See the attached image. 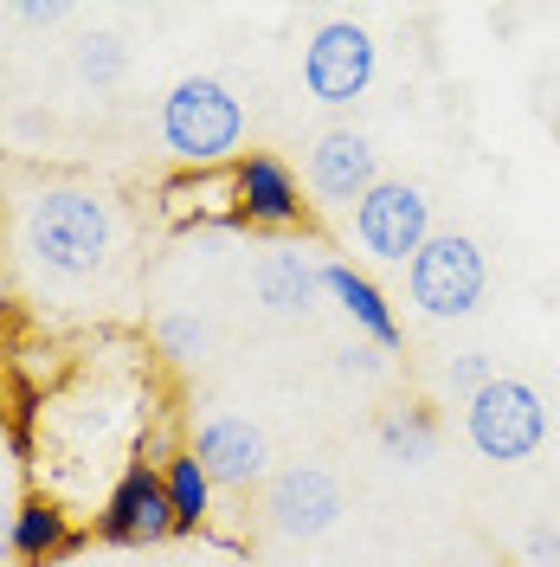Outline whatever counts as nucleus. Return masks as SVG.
<instances>
[{
  "mask_svg": "<svg viewBox=\"0 0 560 567\" xmlns=\"http://www.w3.org/2000/svg\"><path fill=\"white\" fill-rule=\"evenodd\" d=\"M20 233H27L33 265L59 271V278H91V271H104L110 246H116V213L91 187H45V194H33Z\"/></svg>",
  "mask_w": 560,
  "mask_h": 567,
  "instance_id": "f257e3e1",
  "label": "nucleus"
},
{
  "mask_svg": "<svg viewBox=\"0 0 560 567\" xmlns=\"http://www.w3.org/2000/svg\"><path fill=\"white\" fill-rule=\"evenodd\" d=\"M162 142L187 168L232 162L239 142H246V110H239V97L219 78H180L175 91L162 97Z\"/></svg>",
  "mask_w": 560,
  "mask_h": 567,
  "instance_id": "f03ea898",
  "label": "nucleus"
},
{
  "mask_svg": "<svg viewBox=\"0 0 560 567\" xmlns=\"http://www.w3.org/2000/svg\"><path fill=\"white\" fill-rule=\"evenodd\" d=\"M464 432H470V445L490 464H522L548 439V406H541V393L528 381L496 374L477 400H464Z\"/></svg>",
  "mask_w": 560,
  "mask_h": 567,
  "instance_id": "7ed1b4c3",
  "label": "nucleus"
},
{
  "mask_svg": "<svg viewBox=\"0 0 560 567\" xmlns=\"http://www.w3.org/2000/svg\"><path fill=\"white\" fill-rule=\"evenodd\" d=\"M484 284H490V265H484L477 239H464V233H432V239L419 246V258L406 265L413 303H419L425 317H438V322L470 317V310L484 303Z\"/></svg>",
  "mask_w": 560,
  "mask_h": 567,
  "instance_id": "20e7f679",
  "label": "nucleus"
},
{
  "mask_svg": "<svg viewBox=\"0 0 560 567\" xmlns=\"http://www.w3.org/2000/svg\"><path fill=\"white\" fill-rule=\"evenodd\" d=\"M374 65H381V45H374L367 27H354V20H329V27H315L310 45H303V84H310L315 104H329V110L367 97Z\"/></svg>",
  "mask_w": 560,
  "mask_h": 567,
  "instance_id": "39448f33",
  "label": "nucleus"
},
{
  "mask_svg": "<svg viewBox=\"0 0 560 567\" xmlns=\"http://www.w3.org/2000/svg\"><path fill=\"white\" fill-rule=\"evenodd\" d=\"M425 239H432V200L413 181H381L354 207V246L381 265H413Z\"/></svg>",
  "mask_w": 560,
  "mask_h": 567,
  "instance_id": "423d86ee",
  "label": "nucleus"
},
{
  "mask_svg": "<svg viewBox=\"0 0 560 567\" xmlns=\"http://www.w3.org/2000/svg\"><path fill=\"white\" fill-rule=\"evenodd\" d=\"M97 535L116 542V548H148V542H168L175 535V509H168V484L155 464H129L104 496V516H97Z\"/></svg>",
  "mask_w": 560,
  "mask_h": 567,
  "instance_id": "0eeeda50",
  "label": "nucleus"
},
{
  "mask_svg": "<svg viewBox=\"0 0 560 567\" xmlns=\"http://www.w3.org/2000/svg\"><path fill=\"white\" fill-rule=\"evenodd\" d=\"M187 452L200 458V471L212 477V491H251V484L271 471L265 432H258L251 420H239V413H212V420H200V432H194Z\"/></svg>",
  "mask_w": 560,
  "mask_h": 567,
  "instance_id": "6e6552de",
  "label": "nucleus"
},
{
  "mask_svg": "<svg viewBox=\"0 0 560 567\" xmlns=\"http://www.w3.org/2000/svg\"><path fill=\"white\" fill-rule=\"evenodd\" d=\"M381 187V162H374V142L361 130H322L310 148V194L329 207H361L367 194Z\"/></svg>",
  "mask_w": 560,
  "mask_h": 567,
  "instance_id": "1a4fd4ad",
  "label": "nucleus"
},
{
  "mask_svg": "<svg viewBox=\"0 0 560 567\" xmlns=\"http://www.w3.org/2000/svg\"><path fill=\"white\" fill-rule=\"evenodd\" d=\"M265 509H271L278 535H290V542H310V535L335 529V516H342V484H335L322 464H290V471H278V477H271Z\"/></svg>",
  "mask_w": 560,
  "mask_h": 567,
  "instance_id": "9d476101",
  "label": "nucleus"
},
{
  "mask_svg": "<svg viewBox=\"0 0 560 567\" xmlns=\"http://www.w3.org/2000/svg\"><path fill=\"white\" fill-rule=\"evenodd\" d=\"M232 207L246 226H265V233H290L303 226V187L283 168L278 155H246L232 168Z\"/></svg>",
  "mask_w": 560,
  "mask_h": 567,
  "instance_id": "9b49d317",
  "label": "nucleus"
},
{
  "mask_svg": "<svg viewBox=\"0 0 560 567\" xmlns=\"http://www.w3.org/2000/svg\"><path fill=\"white\" fill-rule=\"evenodd\" d=\"M251 284H258V303L271 317H310L315 297H322V265L303 246H278V251L258 258Z\"/></svg>",
  "mask_w": 560,
  "mask_h": 567,
  "instance_id": "f8f14e48",
  "label": "nucleus"
},
{
  "mask_svg": "<svg viewBox=\"0 0 560 567\" xmlns=\"http://www.w3.org/2000/svg\"><path fill=\"white\" fill-rule=\"evenodd\" d=\"M322 290L349 310V322L374 349H400V322H393V310H386V297L374 278H361L354 265H322Z\"/></svg>",
  "mask_w": 560,
  "mask_h": 567,
  "instance_id": "ddd939ff",
  "label": "nucleus"
},
{
  "mask_svg": "<svg viewBox=\"0 0 560 567\" xmlns=\"http://www.w3.org/2000/svg\"><path fill=\"white\" fill-rule=\"evenodd\" d=\"M162 484H168V509H175V535H200L212 523V477L200 471L194 452H175L162 464Z\"/></svg>",
  "mask_w": 560,
  "mask_h": 567,
  "instance_id": "4468645a",
  "label": "nucleus"
},
{
  "mask_svg": "<svg viewBox=\"0 0 560 567\" xmlns=\"http://www.w3.org/2000/svg\"><path fill=\"white\" fill-rule=\"evenodd\" d=\"M71 542V523H65V509L59 503H45V496H27L20 509H13V555L33 567L45 561V555H59Z\"/></svg>",
  "mask_w": 560,
  "mask_h": 567,
  "instance_id": "2eb2a0df",
  "label": "nucleus"
},
{
  "mask_svg": "<svg viewBox=\"0 0 560 567\" xmlns=\"http://www.w3.org/2000/svg\"><path fill=\"white\" fill-rule=\"evenodd\" d=\"M432 445H438V432H432V413H419V406L386 413L381 420V452L393 464H425L432 458Z\"/></svg>",
  "mask_w": 560,
  "mask_h": 567,
  "instance_id": "dca6fc26",
  "label": "nucleus"
},
{
  "mask_svg": "<svg viewBox=\"0 0 560 567\" xmlns=\"http://www.w3.org/2000/svg\"><path fill=\"white\" fill-rule=\"evenodd\" d=\"M123 71H129V45H123L116 33L77 39V78H84V84L110 91V84H123Z\"/></svg>",
  "mask_w": 560,
  "mask_h": 567,
  "instance_id": "f3484780",
  "label": "nucleus"
},
{
  "mask_svg": "<svg viewBox=\"0 0 560 567\" xmlns=\"http://www.w3.org/2000/svg\"><path fill=\"white\" fill-rule=\"evenodd\" d=\"M496 381V368H490V354H477V349H464L445 361V388L457 393V400H477V393Z\"/></svg>",
  "mask_w": 560,
  "mask_h": 567,
  "instance_id": "a211bd4d",
  "label": "nucleus"
},
{
  "mask_svg": "<svg viewBox=\"0 0 560 567\" xmlns=\"http://www.w3.org/2000/svg\"><path fill=\"white\" fill-rule=\"evenodd\" d=\"M155 336H162V349L175 354V361H194V354L207 349V322H194V317H162V329H155Z\"/></svg>",
  "mask_w": 560,
  "mask_h": 567,
  "instance_id": "6ab92c4d",
  "label": "nucleus"
},
{
  "mask_svg": "<svg viewBox=\"0 0 560 567\" xmlns=\"http://www.w3.org/2000/svg\"><path fill=\"white\" fill-rule=\"evenodd\" d=\"M522 555L535 567H554L560 561V529H554V523H535V529L522 535Z\"/></svg>",
  "mask_w": 560,
  "mask_h": 567,
  "instance_id": "aec40b11",
  "label": "nucleus"
},
{
  "mask_svg": "<svg viewBox=\"0 0 560 567\" xmlns=\"http://www.w3.org/2000/svg\"><path fill=\"white\" fill-rule=\"evenodd\" d=\"M65 13H71L65 0H20V7H13V20H20V27H59Z\"/></svg>",
  "mask_w": 560,
  "mask_h": 567,
  "instance_id": "412c9836",
  "label": "nucleus"
},
{
  "mask_svg": "<svg viewBox=\"0 0 560 567\" xmlns=\"http://www.w3.org/2000/svg\"><path fill=\"white\" fill-rule=\"evenodd\" d=\"M386 349H374V342H349L342 349V374H381L386 361H381Z\"/></svg>",
  "mask_w": 560,
  "mask_h": 567,
  "instance_id": "4be33fe9",
  "label": "nucleus"
},
{
  "mask_svg": "<svg viewBox=\"0 0 560 567\" xmlns=\"http://www.w3.org/2000/svg\"><path fill=\"white\" fill-rule=\"evenodd\" d=\"M0 555H13V516L0 523Z\"/></svg>",
  "mask_w": 560,
  "mask_h": 567,
  "instance_id": "5701e85b",
  "label": "nucleus"
},
{
  "mask_svg": "<svg viewBox=\"0 0 560 567\" xmlns=\"http://www.w3.org/2000/svg\"><path fill=\"white\" fill-rule=\"evenodd\" d=\"M0 297H7V290H0Z\"/></svg>",
  "mask_w": 560,
  "mask_h": 567,
  "instance_id": "b1692460",
  "label": "nucleus"
}]
</instances>
